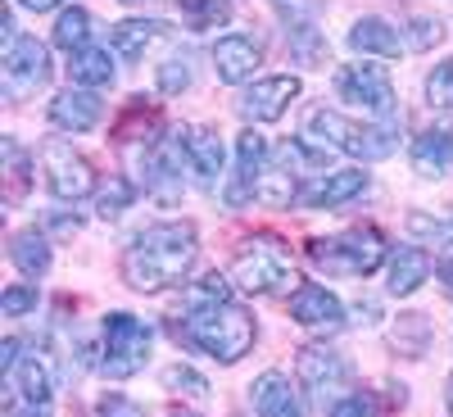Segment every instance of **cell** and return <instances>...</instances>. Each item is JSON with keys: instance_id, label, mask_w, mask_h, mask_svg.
<instances>
[{"instance_id": "7", "label": "cell", "mask_w": 453, "mask_h": 417, "mask_svg": "<svg viewBox=\"0 0 453 417\" xmlns=\"http://www.w3.org/2000/svg\"><path fill=\"white\" fill-rule=\"evenodd\" d=\"M335 91L340 100H349L367 113H376V119H399L395 113V87H390V73L381 64H345L335 73Z\"/></svg>"}, {"instance_id": "32", "label": "cell", "mask_w": 453, "mask_h": 417, "mask_svg": "<svg viewBox=\"0 0 453 417\" xmlns=\"http://www.w3.org/2000/svg\"><path fill=\"white\" fill-rule=\"evenodd\" d=\"M426 100H431V109H449L453 113V59H444L426 78Z\"/></svg>"}, {"instance_id": "36", "label": "cell", "mask_w": 453, "mask_h": 417, "mask_svg": "<svg viewBox=\"0 0 453 417\" xmlns=\"http://www.w3.org/2000/svg\"><path fill=\"white\" fill-rule=\"evenodd\" d=\"M0 309H5V318H23L36 309V286H10L5 295H0Z\"/></svg>"}, {"instance_id": "39", "label": "cell", "mask_w": 453, "mask_h": 417, "mask_svg": "<svg viewBox=\"0 0 453 417\" xmlns=\"http://www.w3.org/2000/svg\"><path fill=\"white\" fill-rule=\"evenodd\" d=\"M14 5H23V10H36V14H42V10H55L59 0H14Z\"/></svg>"}, {"instance_id": "3", "label": "cell", "mask_w": 453, "mask_h": 417, "mask_svg": "<svg viewBox=\"0 0 453 417\" xmlns=\"http://www.w3.org/2000/svg\"><path fill=\"white\" fill-rule=\"evenodd\" d=\"M403 132V119H386L376 127H354L345 123L335 109H313L309 123H304V141L322 145V150H340V155H354V159H386L395 155Z\"/></svg>"}, {"instance_id": "10", "label": "cell", "mask_w": 453, "mask_h": 417, "mask_svg": "<svg viewBox=\"0 0 453 417\" xmlns=\"http://www.w3.org/2000/svg\"><path fill=\"white\" fill-rule=\"evenodd\" d=\"M5 390L14 404L23 408H46L50 395H55V376H50V363L42 354H19L10 367H5Z\"/></svg>"}, {"instance_id": "2", "label": "cell", "mask_w": 453, "mask_h": 417, "mask_svg": "<svg viewBox=\"0 0 453 417\" xmlns=\"http://www.w3.org/2000/svg\"><path fill=\"white\" fill-rule=\"evenodd\" d=\"M177 336H186L196 350H204L209 359L218 363H241L250 350H254V318L232 305V299H222V305H200V309H186V318L177 322Z\"/></svg>"}, {"instance_id": "43", "label": "cell", "mask_w": 453, "mask_h": 417, "mask_svg": "<svg viewBox=\"0 0 453 417\" xmlns=\"http://www.w3.org/2000/svg\"><path fill=\"white\" fill-rule=\"evenodd\" d=\"M173 417H196V413H173Z\"/></svg>"}, {"instance_id": "42", "label": "cell", "mask_w": 453, "mask_h": 417, "mask_svg": "<svg viewBox=\"0 0 453 417\" xmlns=\"http://www.w3.org/2000/svg\"><path fill=\"white\" fill-rule=\"evenodd\" d=\"M449 413H453V376H449Z\"/></svg>"}, {"instance_id": "37", "label": "cell", "mask_w": 453, "mask_h": 417, "mask_svg": "<svg viewBox=\"0 0 453 417\" xmlns=\"http://www.w3.org/2000/svg\"><path fill=\"white\" fill-rule=\"evenodd\" d=\"M408 232H412V236H431V241H449V236H453V222L426 218V213H408Z\"/></svg>"}, {"instance_id": "34", "label": "cell", "mask_w": 453, "mask_h": 417, "mask_svg": "<svg viewBox=\"0 0 453 417\" xmlns=\"http://www.w3.org/2000/svg\"><path fill=\"white\" fill-rule=\"evenodd\" d=\"M164 386L191 395V399H204V395H209V382H204L200 372H191V367H168V372H164Z\"/></svg>"}, {"instance_id": "25", "label": "cell", "mask_w": 453, "mask_h": 417, "mask_svg": "<svg viewBox=\"0 0 453 417\" xmlns=\"http://www.w3.org/2000/svg\"><path fill=\"white\" fill-rule=\"evenodd\" d=\"M68 73H73V87H91L96 91V87H109L113 82V59H109V50L87 46V50L73 55Z\"/></svg>"}, {"instance_id": "27", "label": "cell", "mask_w": 453, "mask_h": 417, "mask_svg": "<svg viewBox=\"0 0 453 417\" xmlns=\"http://www.w3.org/2000/svg\"><path fill=\"white\" fill-rule=\"evenodd\" d=\"M181 19L196 32H209V27H222L232 19V5L226 0H181Z\"/></svg>"}, {"instance_id": "28", "label": "cell", "mask_w": 453, "mask_h": 417, "mask_svg": "<svg viewBox=\"0 0 453 417\" xmlns=\"http://www.w3.org/2000/svg\"><path fill=\"white\" fill-rule=\"evenodd\" d=\"M0 155H5V196L10 200H23V191H27V155L19 150L14 136L0 141Z\"/></svg>"}, {"instance_id": "12", "label": "cell", "mask_w": 453, "mask_h": 417, "mask_svg": "<svg viewBox=\"0 0 453 417\" xmlns=\"http://www.w3.org/2000/svg\"><path fill=\"white\" fill-rule=\"evenodd\" d=\"M263 159H268V141H263L258 132H241V141H236V173H232V181H226V205L232 209L258 200Z\"/></svg>"}, {"instance_id": "21", "label": "cell", "mask_w": 453, "mask_h": 417, "mask_svg": "<svg viewBox=\"0 0 453 417\" xmlns=\"http://www.w3.org/2000/svg\"><path fill=\"white\" fill-rule=\"evenodd\" d=\"M431 277V254L418 250V245H399L390 254V295H412L422 282Z\"/></svg>"}, {"instance_id": "35", "label": "cell", "mask_w": 453, "mask_h": 417, "mask_svg": "<svg viewBox=\"0 0 453 417\" xmlns=\"http://www.w3.org/2000/svg\"><path fill=\"white\" fill-rule=\"evenodd\" d=\"M277 5V14L295 27V32H304V27H313V14H318V5L313 0H273Z\"/></svg>"}, {"instance_id": "13", "label": "cell", "mask_w": 453, "mask_h": 417, "mask_svg": "<svg viewBox=\"0 0 453 417\" xmlns=\"http://www.w3.org/2000/svg\"><path fill=\"white\" fill-rule=\"evenodd\" d=\"M299 96V78L290 73H277V78H258L245 96H241V113L250 123H277L290 109V100Z\"/></svg>"}, {"instance_id": "8", "label": "cell", "mask_w": 453, "mask_h": 417, "mask_svg": "<svg viewBox=\"0 0 453 417\" xmlns=\"http://www.w3.org/2000/svg\"><path fill=\"white\" fill-rule=\"evenodd\" d=\"M42 164H46V186H50L55 200H82V196L96 191L91 164L68 141H46L42 145Z\"/></svg>"}, {"instance_id": "9", "label": "cell", "mask_w": 453, "mask_h": 417, "mask_svg": "<svg viewBox=\"0 0 453 417\" xmlns=\"http://www.w3.org/2000/svg\"><path fill=\"white\" fill-rule=\"evenodd\" d=\"M5 91L14 100L32 96L36 87L50 82V50L36 42V36H14V42L5 46Z\"/></svg>"}, {"instance_id": "4", "label": "cell", "mask_w": 453, "mask_h": 417, "mask_svg": "<svg viewBox=\"0 0 453 417\" xmlns=\"http://www.w3.org/2000/svg\"><path fill=\"white\" fill-rule=\"evenodd\" d=\"M232 286H241L245 295H295L299 273L277 236H254L232 263Z\"/></svg>"}, {"instance_id": "18", "label": "cell", "mask_w": 453, "mask_h": 417, "mask_svg": "<svg viewBox=\"0 0 453 417\" xmlns=\"http://www.w3.org/2000/svg\"><path fill=\"white\" fill-rule=\"evenodd\" d=\"M250 399H254V417H304L299 390L290 386L286 372H263L250 386Z\"/></svg>"}, {"instance_id": "14", "label": "cell", "mask_w": 453, "mask_h": 417, "mask_svg": "<svg viewBox=\"0 0 453 417\" xmlns=\"http://www.w3.org/2000/svg\"><path fill=\"white\" fill-rule=\"evenodd\" d=\"M367 191V173L363 168H345V173H318L299 186V205L304 209H335L354 196Z\"/></svg>"}, {"instance_id": "41", "label": "cell", "mask_w": 453, "mask_h": 417, "mask_svg": "<svg viewBox=\"0 0 453 417\" xmlns=\"http://www.w3.org/2000/svg\"><path fill=\"white\" fill-rule=\"evenodd\" d=\"M440 277H449V286H453V259H444V263H440Z\"/></svg>"}, {"instance_id": "29", "label": "cell", "mask_w": 453, "mask_h": 417, "mask_svg": "<svg viewBox=\"0 0 453 417\" xmlns=\"http://www.w3.org/2000/svg\"><path fill=\"white\" fill-rule=\"evenodd\" d=\"M132 196H136V186L127 181V177H109L104 186H100V196H96V213L109 222V218H119L127 205H132Z\"/></svg>"}, {"instance_id": "26", "label": "cell", "mask_w": 453, "mask_h": 417, "mask_svg": "<svg viewBox=\"0 0 453 417\" xmlns=\"http://www.w3.org/2000/svg\"><path fill=\"white\" fill-rule=\"evenodd\" d=\"M87 42H91V14L78 10V5L64 10L59 23H55V46L68 50V55H78V50H87Z\"/></svg>"}, {"instance_id": "19", "label": "cell", "mask_w": 453, "mask_h": 417, "mask_svg": "<svg viewBox=\"0 0 453 417\" xmlns=\"http://www.w3.org/2000/svg\"><path fill=\"white\" fill-rule=\"evenodd\" d=\"M181 145H186V164H191L196 181H200V186H218L222 159H226L218 132H213V127H181Z\"/></svg>"}, {"instance_id": "40", "label": "cell", "mask_w": 453, "mask_h": 417, "mask_svg": "<svg viewBox=\"0 0 453 417\" xmlns=\"http://www.w3.org/2000/svg\"><path fill=\"white\" fill-rule=\"evenodd\" d=\"M104 417H132V408L119 404V399H109V404H104Z\"/></svg>"}, {"instance_id": "15", "label": "cell", "mask_w": 453, "mask_h": 417, "mask_svg": "<svg viewBox=\"0 0 453 417\" xmlns=\"http://www.w3.org/2000/svg\"><path fill=\"white\" fill-rule=\"evenodd\" d=\"M290 318L309 331H335V327H345V305H340L326 286L304 282L290 295Z\"/></svg>"}, {"instance_id": "31", "label": "cell", "mask_w": 453, "mask_h": 417, "mask_svg": "<svg viewBox=\"0 0 453 417\" xmlns=\"http://www.w3.org/2000/svg\"><path fill=\"white\" fill-rule=\"evenodd\" d=\"M186 87H191V59H186V55H168L159 64V91L164 96H177Z\"/></svg>"}, {"instance_id": "33", "label": "cell", "mask_w": 453, "mask_h": 417, "mask_svg": "<svg viewBox=\"0 0 453 417\" xmlns=\"http://www.w3.org/2000/svg\"><path fill=\"white\" fill-rule=\"evenodd\" d=\"M444 36V27H440V19H412L408 23V32H403V46H412V50H431L435 42Z\"/></svg>"}, {"instance_id": "24", "label": "cell", "mask_w": 453, "mask_h": 417, "mask_svg": "<svg viewBox=\"0 0 453 417\" xmlns=\"http://www.w3.org/2000/svg\"><path fill=\"white\" fill-rule=\"evenodd\" d=\"M10 259L23 277H46L50 273V241L42 232H19L10 241Z\"/></svg>"}, {"instance_id": "23", "label": "cell", "mask_w": 453, "mask_h": 417, "mask_svg": "<svg viewBox=\"0 0 453 417\" xmlns=\"http://www.w3.org/2000/svg\"><path fill=\"white\" fill-rule=\"evenodd\" d=\"M159 32H164V23H155V19H127V23H119L109 32V46H113L119 59H141L145 46L155 42Z\"/></svg>"}, {"instance_id": "20", "label": "cell", "mask_w": 453, "mask_h": 417, "mask_svg": "<svg viewBox=\"0 0 453 417\" xmlns=\"http://www.w3.org/2000/svg\"><path fill=\"white\" fill-rule=\"evenodd\" d=\"M412 168L418 177H444L453 168V123H435L412 141Z\"/></svg>"}, {"instance_id": "1", "label": "cell", "mask_w": 453, "mask_h": 417, "mask_svg": "<svg viewBox=\"0 0 453 417\" xmlns=\"http://www.w3.org/2000/svg\"><path fill=\"white\" fill-rule=\"evenodd\" d=\"M196 227L191 222H159L127 245L123 254V282L141 295H159L177 282H186V273L196 268Z\"/></svg>"}, {"instance_id": "5", "label": "cell", "mask_w": 453, "mask_h": 417, "mask_svg": "<svg viewBox=\"0 0 453 417\" xmlns=\"http://www.w3.org/2000/svg\"><path fill=\"white\" fill-rule=\"evenodd\" d=\"M309 259L331 277H367L386 263V236L376 227H349L340 236L309 241Z\"/></svg>"}, {"instance_id": "6", "label": "cell", "mask_w": 453, "mask_h": 417, "mask_svg": "<svg viewBox=\"0 0 453 417\" xmlns=\"http://www.w3.org/2000/svg\"><path fill=\"white\" fill-rule=\"evenodd\" d=\"M150 345H155V327L132 318V313H109L100 327V372L123 382V376H136L150 359Z\"/></svg>"}, {"instance_id": "11", "label": "cell", "mask_w": 453, "mask_h": 417, "mask_svg": "<svg viewBox=\"0 0 453 417\" xmlns=\"http://www.w3.org/2000/svg\"><path fill=\"white\" fill-rule=\"evenodd\" d=\"M299 382H304V390L326 404L331 395L345 390L349 382V363L340 359L335 350H322V345H309V350H299Z\"/></svg>"}, {"instance_id": "17", "label": "cell", "mask_w": 453, "mask_h": 417, "mask_svg": "<svg viewBox=\"0 0 453 417\" xmlns=\"http://www.w3.org/2000/svg\"><path fill=\"white\" fill-rule=\"evenodd\" d=\"M258 59H263L258 42H254V36H241V32L236 36H218V46H213V73H218V82H232V87H241V82L254 78Z\"/></svg>"}, {"instance_id": "16", "label": "cell", "mask_w": 453, "mask_h": 417, "mask_svg": "<svg viewBox=\"0 0 453 417\" xmlns=\"http://www.w3.org/2000/svg\"><path fill=\"white\" fill-rule=\"evenodd\" d=\"M104 119V100L91 87H68L50 100V123L59 132H91Z\"/></svg>"}, {"instance_id": "38", "label": "cell", "mask_w": 453, "mask_h": 417, "mask_svg": "<svg viewBox=\"0 0 453 417\" xmlns=\"http://www.w3.org/2000/svg\"><path fill=\"white\" fill-rule=\"evenodd\" d=\"M372 413H376L372 395H345L331 404V417H372Z\"/></svg>"}, {"instance_id": "30", "label": "cell", "mask_w": 453, "mask_h": 417, "mask_svg": "<svg viewBox=\"0 0 453 417\" xmlns=\"http://www.w3.org/2000/svg\"><path fill=\"white\" fill-rule=\"evenodd\" d=\"M222 299H232V282L218 277V273H209V277H204V282H196V286H186V309L222 305Z\"/></svg>"}, {"instance_id": "22", "label": "cell", "mask_w": 453, "mask_h": 417, "mask_svg": "<svg viewBox=\"0 0 453 417\" xmlns=\"http://www.w3.org/2000/svg\"><path fill=\"white\" fill-rule=\"evenodd\" d=\"M349 46L358 55H381V59H395L403 50V36L386 23V19H358L354 32H349Z\"/></svg>"}]
</instances>
